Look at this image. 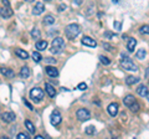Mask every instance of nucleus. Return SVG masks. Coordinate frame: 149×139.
Masks as SVG:
<instances>
[{"label":"nucleus","mask_w":149,"mask_h":139,"mask_svg":"<svg viewBox=\"0 0 149 139\" xmlns=\"http://www.w3.org/2000/svg\"><path fill=\"white\" fill-rule=\"evenodd\" d=\"M46 73L50 76V77H57L58 76V70L56 68V67H54V66H47L46 67Z\"/></svg>","instance_id":"f8f14e48"},{"label":"nucleus","mask_w":149,"mask_h":139,"mask_svg":"<svg viewBox=\"0 0 149 139\" xmlns=\"http://www.w3.org/2000/svg\"><path fill=\"white\" fill-rule=\"evenodd\" d=\"M122 61H120V66H122L124 70H127V71H137V65H134V62L130 60L129 57L127 56H122Z\"/></svg>","instance_id":"7ed1b4c3"},{"label":"nucleus","mask_w":149,"mask_h":139,"mask_svg":"<svg viewBox=\"0 0 149 139\" xmlns=\"http://www.w3.org/2000/svg\"><path fill=\"white\" fill-rule=\"evenodd\" d=\"M136 45H137V40L134 39V38H129L128 39V45H127V49L129 52H133L134 51V47H136Z\"/></svg>","instance_id":"2eb2a0df"},{"label":"nucleus","mask_w":149,"mask_h":139,"mask_svg":"<svg viewBox=\"0 0 149 139\" xmlns=\"http://www.w3.org/2000/svg\"><path fill=\"white\" fill-rule=\"evenodd\" d=\"M113 26L116 27V30H120V26H122V24H120L119 21H114V24H113Z\"/></svg>","instance_id":"72a5a7b5"},{"label":"nucleus","mask_w":149,"mask_h":139,"mask_svg":"<svg viewBox=\"0 0 149 139\" xmlns=\"http://www.w3.org/2000/svg\"><path fill=\"white\" fill-rule=\"evenodd\" d=\"M0 71H1L3 76H5L6 78H13L14 76H15V73H14V71L11 68H1Z\"/></svg>","instance_id":"f3484780"},{"label":"nucleus","mask_w":149,"mask_h":139,"mask_svg":"<svg viewBox=\"0 0 149 139\" xmlns=\"http://www.w3.org/2000/svg\"><path fill=\"white\" fill-rule=\"evenodd\" d=\"M139 80H141V78H139V77L128 76L127 78H125V83H127L128 86H132V85H134V83H138V82H139Z\"/></svg>","instance_id":"6ab92c4d"},{"label":"nucleus","mask_w":149,"mask_h":139,"mask_svg":"<svg viewBox=\"0 0 149 139\" xmlns=\"http://www.w3.org/2000/svg\"><path fill=\"white\" fill-rule=\"evenodd\" d=\"M45 10V5L42 3H36L34 9H32V14L34 15H40V14H42Z\"/></svg>","instance_id":"9d476101"},{"label":"nucleus","mask_w":149,"mask_h":139,"mask_svg":"<svg viewBox=\"0 0 149 139\" xmlns=\"http://www.w3.org/2000/svg\"><path fill=\"white\" fill-rule=\"evenodd\" d=\"M0 15H1L4 19H8V17H10L13 15V10L11 8H0Z\"/></svg>","instance_id":"9b49d317"},{"label":"nucleus","mask_w":149,"mask_h":139,"mask_svg":"<svg viewBox=\"0 0 149 139\" xmlns=\"http://www.w3.org/2000/svg\"><path fill=\"white\" fill-rule=\"evenodd\" d=\"M95 132H96V129H95V127L93 126H90V127H87V129H86V134H95Z\"/></svg>","instance_id":"c756f323"},{"label":"nucleus","mask_w":149,"mask_h":139,"mask_svg":"<svg viewBox=\"0 0 149 139\" xmlns=\"http://www.w3.org/2000/svg\"><path fill=\"white\" fill-rule=\"evenodd\" d=\"M76 115H77V118L81 120V122H85V120H88L91 118V113H90V111H87V109H85V108H80L77 111V113H76Z\"/></svg>","instance_id":"39448f33"},{"label":"nucleus","mask_w":149,"mask_h":139,"mask_svg":"<svg viewBox=\"0 0 149 139\" xmlns=\"http://www.w3.org/2000/svg\"><path fill=\"white\" fill-rule=\"evenodd\" d=\"M32 60H34L35 62H40L41 60H42V56L40 55V52H37V51H34V52H32Z\"/></svg>","instance_id":"393cba45"},{"label":"nucleus","mask_w":149,"mask_h":139,"mask_svg":"<svg viewBox=\"0 0 149 139\" xmlns=\"http://www.w3.org/2000/svg\"><path fill=\"white\" fill-rule=\"evenodd\" d=\"M100 61H101L102 63H103V65H106V66H107V65H109V63H111L109 58H108V57H106V56H103V55H100Z\"/></svg>","instance_id":"cd10ccee"},{"label":"nucleus","mask_w":149,"mask_h":139,"mask_svg":"<svg viewBox=\"0 0 149 139\" xmlns=\"http://www.w3.org/2000/svg\"><path fill=\"white\" fill-rule=\"evenodd\" d=\"M129 108H130V111H132V112H138L139 109H141V106H139L138 103H137V101L134 102V103H132L129 106Z\"/></svg>","instance_id":"bb28decb"},{"label":"nucleus","mask_w":149,"mask_h":139,"mask_svg":"<svg viewBox=\"0 0 149 139\" xmlns=\"http://www.w3.org/2000/svg\"><path fill=\"white\" fill-rule=\"evenodd\" d=\"M46 1H51V0H46Z\"/></svg>","instance_id":"a18cd8bd"},{"label":"nucleus","mask_w":149,"mask_h":139,"mask_svg":"<svg viewBox=\"0 0 149 139\" xmlns=\"http://www.w3.org/2000/svg\"><path fill=\"white\" fill-rule=\"evenodd\" d=\"M65 9H66V5H60V9H58V11H63Z\"/></svg>","instance_id":"ea45409f"},{"label":"nucleus","mask_w":149,"mask_h":139,"mask_svg":"<svg viewBox=\"0 0 149 139\" xmlns=\"http://www.w3.org/2000/svg\"><path fill=\"white\" fill-rule=\"evenodd\" d=\"M1 3L4 4V6H6V8H10V3H9V0H1Z\"/></svg>","instance_id":"e433bc0d"},{"label":"nucleus","mask_w":149,"mask_h":139,"mask_svg":"<svg viewBox=\"0 0 149 139\" xmlns=\"http://www.w3.org/2000/svg\"><path fill=\"white\" fill-rule=\"evenodd\" d=\"M20 77L21 78H29L30 77V68L27 66L21 67V70H20Z\"/></svg>","instance_id":"a211bd4d"},{"label":"nucleus","mask_w":149,"mask_h":139,"mask_svg":"<svg viewBox=\"0 0 149 139\" xmlns=\"http://www.w3.org/2000/svg\"><path fill=\"white\" fill-rule=\"evenodd\" d=\"M118 108H119L118 103H111L108 106V108H107V111H108V113L112 115V117H116V115L118 114Z\"/></svg>","instance_id":"1a4fd4ad"},{"label":"nucleus","mask_w":149,"mask_h":139,"mask_svg":"<svg viewBox=\"0 0 149 139\" xmlns=\"http://www.w3.org/2000/svg\"><path fill=\"white\" fill-rule=\"evenodd\" d=\"M146 55H147V51H146V50H144V49H139V50L137 51L136 56H137V58H139V60H143L144 57H146Z\"/></svg>","instance_id":"b1692460"},{"label":"nucleus","mask_w":149,"mask_h":139,"mask_svg":"<svg viewBox=\"0 0 149 139\" xmlns=\"http://www.w3.org/2000/svg\"><path fill=\"white\" fill-rule=\"evenodd\" d=\"M26 1H29V3H31V1H34V0H26Z\"/></svg>","instance_id":"37998d69"},{"label":"nucleus","mask_w":149,"mask_h":139,"mask_svg":"<svg viewBox=\"0 0 149 139\" xmlns=\"http://www.w3.org/2000/svg\"><path fill=\"white\" fill-rule=\"evenodd\" d=\"M81 42H82V45L90 46V47H96V46H97L96 40H95V39H92V38H90V36H85V38L81 40Z\"/></svg>","instance_id":"0eeeda50"},{"label":"nucleus","mask_w":149,"mask_h":139,"mask_svg":"<svg viewBox=\"0 0 149 139\" xmlns=\"http://www.w3.org/2000/svg\"><path fill=\"white\" fill-rule=\"evenodd\" d=\"M15 55L19 57V58H21V60H26V58H29V54L26 52V51L24 50H21V49H16L15 50Z\"/></svg>","instance_id":"4468645a"},{"label":"nucleus","mask_w":149,"mask_h":139,"mask_svg":"<svg viewBox=\"0 0 149 139\" xmlns=\"http://www.w3.org/2000/svg\"><path fill=\"white\" fill-rule=\"evenodd\" d=\"M15 113H13V112H5V113H3L1 114V119L4 120L5 123H11L15 120Z\"/></svg>","instance_id":"6e6552de"},{"label":"nucleus","mask_w":149,"mask_h":139,"mask_svg":"<svg viewBox=\"0 0 149 139\" xmlns=\"http://www.w3.org/2000/svg\"><path fill=\"white\" fill-rule=\"evenodd\" d=\"M104 38H112V39H114V38H116V35L111 34V32H104Z\"/></svg>","instance_id":"c9c22d12"},{"label":"nucleus","mask_w":149,"mask_h":139,"mask_svg":"<svg viewBox=\"0 0 149 139\" xmlns=\"http://www.w3.org/2000/svg\"><path fill=\"white\" fill-rule=\"evenodd\" d=\"M63 49H65V41H63V39H61V38H55L54 40H52V44H51V52L52 54H61L62 51H63Z\"/></svg>","instance_id":"f03ea898"},{"label":"nucleus","mask_w":149,"mask_h":139,"mask_svg":"<svg viewBox=\"0 0 149 139\" xmlns=\"http://www.w3.org/2000/svg\"><path fill=\"white\" fill-rule=\"evenodd\" d=\"M30 98L35 102V103H39V102L42 101L44 98V92L41 88H39V87H35V88H32L30 91Z\"/></svg>","instance_id":"20e7f679"},{"label":"nucleus","mask_w":149,"mask_h":139,"mask_svg":"<svg viewBox=\"0 0 149 139\" xmlns=\"http://www.w3.org/2000/svg\"><path fill=\"white\" fill-rule=\"evenodd\" d=\"M83 0H73V5H81Z\"/></svg>","instance_id":"4c0bfd02"},{"label":"nucleus","mask_w":149,"mask_h":139,"mask_svg":"<svg viewBox=\"0 0 149 139\" xmlns=\"http://www.w3.org/2000/svg\"><path fill=\"white\" fill-rule=\"evenodd\" d=\"M40 36H41V34H40V31H39V29H32L31 30V38L32 39H40Z\"/></svg>","instance_id":"a878e982"},{"label":"nucleus","mask_w":149,"mask_h":139,"mask_svg":"<svg viewBox=\"0 0 149 139\" xmlns=\"http://www.w3.org/2000/svg\"><path fill=\"white\" fill-rule=\"evenodd\" d=\"M45 62H47V63H56V60L51 58V57H47V58H45Z\"/></svg>","instance_id":"f704fd0d"},{"label":"nucleus","mask_w":149,"mask_h":139,"mask_svg":"<svg viewBox=\"0 0 149 139\" xmlns=\"http://www.w3.org/2000/svg\"><path fill=\"white\" fill-rule=\"evenodd\" d=\"M80 31H81V29L77 24H70L66 26V29H65V34H66V36L70 40H73L80 35Z\"/></svg>","instance_id":"f257e3e1"},{"label":"nucleus","mask_w":149,"mask_h":139,"mask_svg":"<svg viewBox=\"0 0 149 139\" xmlns=\"http://www.w3.org/2000/svg\"><path fill=\"white\" fill-rule=\"evenodd\" d=\"M103 47H104L107 51H112V50H113V47H112L109 44H107V42H103Z\"/></svg>","instance_id":"473e14b6"},{"label":"nucleus","mask_w":149,"mask_h":139,"mask_svg":"<svg viewBox=\"0 0 149 139\" xmlns=\"http://www.w3.org/2000/svg\"><path fill=\"white\" fill-rule=\"evenodd\" d=\"M134 102H136V98H134V96H132V95H128L123 98V103H124V106H127V107H129Z\"/></svg>","instance_id":"dca6fc26"},{"label":"nucleus","mask_w":149,"mask_h":139,"mask_svg":"<svg viewBox=\"0 0 149 139\" xmlns=\"http://www.w3.org/2000/svg\"><path fill=\"white\" fill-rule=\"evenodd\" d=\"M77 88L80 90V91H86L87 90V85H86L85 82H82V83H80V85L77 86Z\"/></svg>","instance_id":"7c9ffc66"},{"label":"nucleus","mask_w":149,"mask_h":139,"mask_svg":"<svg viewBox=\"0 0 149 139\" xmlns=\"http://www.w3.org/2000/svg\"><path fill=\"white\" fill-rule=\"evenodd\" d=\"M35 46H36V49L39 51H44V50H46V47H47V41H45V40L37 41Z\"/></svg>","instance_id":"aec40b11"},{"label":"nucleus","mask_w":149,"mask_h":139,"mask_svg":"<svg viewBox=\"0 0 149 139\" xmlns=\"http://www.w3.org/2000/svg\"><path fill=\"white\" fill-rule=\"evenodd\" d=\"M137 92H138V95L139 96H142V97H144L147 95V92H148V88L144 85H142V86H139L138 88H137Z\"/></svg>","instance_id":"4be33fe9"},{"label":"nucleus","mask_w":149,"mask_h":139,"mask_svg":"<svg viewBox=\"0 0 149 139\" xmlns=\"http://www.w3.org/2000/svg\"><path fill=\"white\" fill-rule=\"evenodd\" d=\"M139 31L142 32V34H146V35H149V26L148 25H143L141 29H139Z\"/></svg>","instance_id":"c85d7f7f"},{"label":"nucleus","mask_w":149,"mask_h":139,"mask_svg":"<svg viewBox=\"0 0 149 139\" xmlns=\"http://www.w3.org/2000/svg\"><path fill=\"white\" fill-rule=\"evenodd\" d=\"M55 22V17L52 15H47V16H45V19H44V24L45 25H52Z\"/></svg>","instance_id":"5701e85b"},{"label":"nucleus","mask_w":149,"mask_h":139,"mask_svg":"<svg viewBox=\"0 0 149 139\" xmlns=\"http://www.w3.org/2000/svg\"><path fill=\"white\" fill-rule=\"evenodd\" d=\"M118 1V0H113V3H117Z\"/></svg>","instance_id":"c03bdc74"},{"label":"nucleus","mask_w":149,"mask_h":139,"mask_svg":"<svg viewBox=\"0 0 149 139\" xmlns=\"http://www.w3.org/2000/svg\"><path fill=\"white\" fill-rule=\"evenodd\" d=\"M24 103H25V104L27 106V108H29V109H31V111H32V109H34V108H32V106H31V104H30V103H29V102H27L26 99L24 101Z\"/></svg>","instance_id":"58836bf2"},{"label":"nucleus","mask_w":149,"mask_h":139,"mask_svg":"<svg viewBox=\"0 0 149 139\" xmlns=\"http://www.w3.org/2000/svg\"><path fill=\"white\" fill-rule=\"evenodd\" d=\"M35 138H36V139H42V136H36Z\"/></svg>","instance_id":"a19ab883"},{"label":"nucleus","mask_w":149,"mask_h":139,"mask_svg":"<svg viewBox=\"0 0 149 139\" xmlns=\"http://www.w3.org/2000/svg\"><path fill=\"white\" fill-rule=\"evenodd\" d=\"M25 127L27 128V131H29L31 134H34V133H35V129H36V128H35V126L30 122L29 119H26V120H25Z\"/></svg>","instance_id":"412c9836"},{"label":"nucleus","mask_w":149,"mask_h":139,"mask_svg":"<svg viewBox=\"0 0 149 139\" xmlns=\"http://www.w3.org/2000/svg\"><path fill=\"white\" fill-rule=\"evenodd\" d=\"M146 97H147V99H148V101H149V91H148V92H147V95H146Z\"/></svg>","instance_id":"79ce46f5"},{"label":"nucleus","mask_w":149,"mask_h":139,"mask_svg":"<svg viewBox=\"0 0 149 139\" xmlns=\"http://www.w3.org/2000/svg\"><path fill=\"white\" fill-rule=\"evenodd\" d=\"M16 138H17V139H27V138H29V136H27V134H25V133H19L17 136H16Z\"/></svg>","instance_id":"2f4dec72"},{"label":"nucleus","mask_w":149,"mask_h":139,"mask_svg":"<svg viewBox=\"0 0 149 139\" xmlns=\"http://www.w3.org/2000/svg\"><path fill=\"white\" fill-rule=\"evenodd\" d=\"M61 122H62V117H61V114H60V112L58 111H54V112L51 113V124H52V126H58Z\"/></svg>","instance_id":"423d86ee"},{"label":"nucleus","mask_w":149,"mask_h":139,"mask_svg":"<svg viewBox=\"0 0 149 139\" xmlns=\"http://www.w3.org/2000/svg\"><path fill=\"white\" fill-rule=\"evenodd\" d=\"M45 90H46L47 95L51 97V98L56 96V90H55V87H54L52 85H50V83H46V85H45Z\"/></svg>","instance_id":"ddd939ff"}]
</instances>
